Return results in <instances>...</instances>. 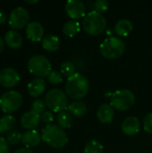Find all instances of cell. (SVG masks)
I'll return each instance as SVG.
<instances>
[{"label": "cell", "instance_id": "2e32d148", "mask_svg": "<svg viewBox=\"0 0 152 153\" xmlns=\"http://www.w3.org/2000/svg\"><path fill=\"white\" fill-rule=\"evenodd\" d=\"M40 141L41 136L36 130H29L22 134V143L27 149L38 146L40 143Z\"/></svg>", "mask_w": 152, "mask_h": 153}, {"label": "cell", "instance_id": "9a60e30c", "mask_svg": "<svg viewBox=\"0 0 152 153\" xmlns=\"http://www.w3.org/2000/svg\"><path fill=\"white\" fill-rule=\"evenodd\" d=\"M115 117V111L111 105L103 104L97 111V117L102 124H109L113 121Z\"/></svg>", "mask_w": 152, "mask_h": 153}, {"label": "cell", "instance_id": "83f0119b", "mask_svg": "<svg viewBox=\"0 0 152 153\" xmlns=\"http://www.w3.org/2000/svg\"><path fill=\"white\" fill-rule=\"evenodd\" d=\"M47 80L52 84H59L63 82L62 74L56 70H52L47 76Z\"/></svg>", "mask_w": 152, "mask_h": 153}, {"label": "cell", "instance_id": "6da1fadb", "mask_svg": "<svg viewBox=\"0 0 152 153\" xmlns=\"http://www.w3.org/2000/svg\"><path fill=\"white\" fill-rule=\"evenodd\" d=\"M90 88V82L83 74L76 73L67 79L65 83V93L73 100H81L84 98Z\"/></svg>", "mask_w": 152, "mask_h": 153}, {"label": "cell", "instance_id": "44dd1931", "mask_svg": "<svg viewBox=\"0 0 152 153\" xmlns=\"http://www.w3.org/2000/svg\"><path fill=\"white\" fill-rule=\"evenodd\" d=\"M67 108H68V111L72 114V116H74L77 117H83L88 111V108L85 103L82 101H79V100L73 101L71 104H69Z\"/></svg>", "mask_w": 152, "mask_h": 153}, {"label": "cell", "instance_id": "30bf717a", "mask_svg": "<svg viewBox=\"0 0 152 153\" xmlns=\"http://www.w3.org/2000/svg\"><path fill=\"white\" fill-rule=\"evenodd\" d=\"M65 12L70 18L76 21L85 16L86 7L80 0H68L65 4Z\"/></svg>", "mask_w": 152, "mask_h": 153}, {"label": "cell", "instance_id": "7402d4cb", "mask_svg": "<svg viewBox=\"0 0 152 153\" xmlns=\"http://www.w3.org/2000/svg\"><path fill=\"white\" fill-rule=\"evenodd\" d=\"M16 125V119L12 115H4L0 118V133L4 134L9 131H13Z\"/></svg>", "mask_w": 152, "mask_h": 153}, {"label": "cell", "instance_id": "8fae6325", "mask_svg": "<svg viewBox=\"0 0 152 153\" xmlns=\"http://www.w3.org/2000/svg\"><path fill=\"white\" fill-rule=\"evenodd\" d=\"M20 82V75L16 70L7 67L0 71V85L5 88H13Z\"/></svg>", "mask_w": 152, "mask_h": 153}, {"label": "cell", "instance_id": "836d02e7", "mask_svg": "<svg viewBox=\"0 0 152 153\" xmlns=\"http://www.w3.org/2000/svg\"><path fill=\"white\" fill-rule=\"evenodd\" d=\"M14 153H33V152L30 151V149H27V148H21V149L15 151Z\"/></svg>", "mask_w": 152, "mask_h": 153}, {"label": "cell", "instance_id": "52a82bcc", "mask_svg": "<svg viewBox=\"0 0 152 153\" xmlns=\"http://www.w3.org/2000/svg\"><path fill=\"white\" fill-rule=\"evenodd\" d=\"M28 69L30 74L39 78L47 77L52 71L50 61L42 55L32 56L28 61Z\"/></svg>", "mask_w": 152, "mask_h": 153}, {"label": "cell", "instance_id": "d6a6232c", "mask_svg": "<svg viewBox=\"0 0 152 153\" xmlns=\"http://www.w3.org/2000/svg\"><path fill=\"white\" fill-rule=\"evenodd\" d=\"M0 153H9L8 143L3 137H0Z\"/></svg>", "mask_w": 152, "mask_h": 153}, {"label": "cell", "instance_id": "4316f807", "mask_svg": "<svg viewBox=\"0 0 152 153\" xmlns=\"http://www.w3.org/2000/svg\"><path fill=\"white\" fill-rule=\"evenodd\" d=\"M22 134L19 131L13 130L7 134L6 141L11 145H16L22 141Z\"/></svg>", "mask_w": 152, "mask_h": 153}, {"label": "cell", "instance_id": "e575fe53", "mask_svg": "<svg viewBox=\"0 0 152 153\" xmlns=\"http://www.w3.org/2000/svg\"><path fill=\"white\" fill-rule=\"evenodd\" d=\"M5 21H6L5 13H4L2 10H0V24L4 23V22H5Z\"/></svg>", "mask_w": 152, "mask_h": 153}, {"label": "cell", "instance_id": "277c9868", "mask_svg": "<svg viewBox=\"0 0 152 153\" xmlns=\"http://www.w3.org/2000/svg\"><path fill=\"white\" fill-rule=\"evenodd\" d=\"M82 29L90 35H99L107 28V21L102 13L91 11L84 16L82 21Z\"/></svg>", "mask_w": 152, "mask_h": 153}, {"label": "cell", "instance_id": "e0dca14e", "mask_svg": "<svg viewBox=\"0 0 152 153\" xmlns=\"http://www.w3.org/2000/svg\"><path fill=\"white\" fill-rule=\"evenodd\" d=\"M28 93L34 98L39 97L42 95L46 90V82L41 78H35L30 81L27 87Z\"/></svg>", "mask_w": 152, "mask_h": 153}, {"label": "cell", "instance_id": "ac0fdd59", "mask_svg": "<svg viewBox=\"0 0 152 153\" xmlns=\"http://www.w3.org/2000/svg\"><path fill=\"white\" fill-rule=\"evenodd\" d=\"M4 42L5 44L13 49L19 48L22 44V38L21 36V34L19 32H17L16 30H8L5 35H4Z\"/></svg>", "mask_w": 152, "mask_h": 153}, {"label": "cell", "instance_id": "f546056e", "mask_svg": "<svg viewBox=\"0 0 152 153\" xmlns=\"http://www.w3.org/2000/svg\"><path fill=\"white\" fill-rule=\"evenodd\" d=\"M109 4L107 0H97L96 2H94V11L102 13L104 12H106L108 9Z\"/></svg>", "mask_w": 152, "mask_h": 153}, {"label": "cell", "instance_id": "8d00e7d4", "mask_svg": "<svg viewBox=\"0 0 152 153\" xmlns=\"http://www.w3.org/2000/svg\"><path fill=\"white\" fill-rule=\"evenodd\" d=\"M26 3H29V4H35L38 2V0H34V1H29V0H25Z\"/></svg>", "mask_w": 152, "mask_h": 153}, {"label": "cell", "instance_id": "cb8c5ba5", "mask_svg": "<svg viewBox=\"0 0 152 153\" xmlns=\"http://www.w3.org/2000/svg\"><path fill=\"white\" fill-rule=\"evenodd\" d=\"M57 122L60 127L62 128H70L73 126V116L69 111H62L59 112L57 115Z\"/></svg>", "mask_w": 152, "mask_h": 153}, {"label": "cell", "instance_id": "3957f363", "mask_svg": "<svg viewBox=\"0 0 152 153\" xmlns=\"http://www.w3.org/2000/svg\"><path fill=\"white\" fill-rule=\"evenodd\" d=\"M100 53L107 59H117L125 50V41L118 37H108L100 44Z\"/></svg>", "mask_w": 152, "mask_h": 153}, {"label": "cell", "instance_id": "5b68a950", "mask_svg": "<svg viewBox=\"0 0 152 153\" xmlns=\"http://www.w3.org/2000/svg\"><path fill=\"white\" fill-rule=\"evenodd\" d=\"M135 101V96L133 92L127 89L118 90L115 91L110 99V105L113 108L119 111H126L130 109Z\"/></svg>", "mask_w": 152, "mask_h": 153}, {"label": "cell", "instance_id": "4dcf8cb0", "mask_svg": "<svg viewBox=\"0 0 152 153\" xmlns=\"http://www.w3.org/2000/svg\"><path fill=\"white\" fill-rule=\"evenodd\" d=\"M143 128L148 134H152V113H149L143 119Z\"/></svg>", "mask_w": 152, "mask_h": 153}, {"label": "cell", "instance_id": "1f68e13d", "mask_svg": "<svg viewBox=\"0 0 152 153\" xmlns=\"http://www.w3.org/2000/svg\"><path fill=\"white\" fill-rule=\"evenodd\" d=\"M40 120L44 124H50L54 121V115L50 111H45L40 116Z\"/></svg>", "mask_w": 152, "mask_h": 153}, {"label": "cell", "instance_id": "603a6c76", "mask_svg": "<svg viewBox=\"0 0 152 153\" xmlns=\"http://www.w3.org/2000/svg\"><path fill=\"white\" fill-rule=\"evenodd\" d=\"M80 23L79 22L75 20H71L66 22L64 26H63V32L67 36V37H73L75 36L79 31H80Z\"/></svg>", "mask_w": 152, "mask_h": 153}, {"label": "cell", "instance_id": "d4e9b609", "mask_svg": "<svg viewBox=\"0 0 152 153\" xmlns=\"http://www.w3.org/2000/svg\"><path fill=\"white\" fill-rule=\"evenodd\" d=\"M103 145L97 140L90 141L84 148V153H103Z\"/></svg>", "mask_w": 152, "mask_h": 153}, {"label": "cell", "instance_id": "d6986e66", "mask_svg": "<svg viewBox=\"0 0 152 153\" xmlns=\"http://www.w3.org/2000/svg\"><path fill=\"white\" fill-rule=\"evenodd\" d=\"M133 30V22L128 19H121L115 25V31L118 36L126 37Z\"/></svg>", "mask_w": 152, "mask_h": 153}, {"label": "cell", "instance_id": "5bb4252c", "mask_svg": "<svg viewBox=\"0 0 152 153\" xmlns=\"http://www.w3.org/2000/svg\"><path fill=\"white\" fill-rule=\"evenodd\" d=\"M141 124L136 117H126L122 124V130L125 134L132 136L136 134L140 131Z\"/></svg>", "mask_w": 152, "mask_h": 153}, {"label": "cell", "instance_id": "7c38bea8", "mask_svg": "<svg viewBox=\"0 0 152 153\" xmlns=\"http://www.w3.org/2000/svg\"><path fill=\"white\" fill-rule=\"evenodd\" d=\"M26 36L33 42H39L43 39L44 28L38 22H30L26 26Z\"/></svg>", "mask_w": 152, "mask_h": 153}, {"label": "cell", "instance_id": "9c48e42d", "mask_svg": "<svg viewBox=\"0 0 152 153\" xmlns=\"http://www.w3.org/2000/svg\"><path fill=\"white\" fill-rule=\"evenodd\" d=\"M30 20L29 12L22 6L14 8L9 15V25L15 30L22 29L28 25Z\"/></svg>", "mask_w": 152, "mask_h": 153}, {"label": "cell", "instance_id": "7a4b0ae2", "mask_svg": "<svg viewBox=\"0 0 152 153\" xmlns=\"http://www.w3.org/2000/svg\"><path fill=\"white\" fill-rule=\"evenodd\" d=\"M41 139L50 147L62 149L68 143V136L65 131L56 125H47L43 130Z\"/></svg>", "mask_w": 152, "mask_h": 153}, {"label": "cell", "instance_id": "d590c367", "mask_svg": "<svg viewBox=\"0 0 152 153\" xmlns=\"http://www.w3.org/2000/svg\"><path fill=\"white\" fill-rule=\"evenodd\" d=\"M4 48V40L2 39V38L0 37V53L3 52Z\"/></svg>", "mask_w": 152, "mask_h": 153}, {"label": "cell", "instance_id": "ffe728a7", "mask_svg": "<svg viewBox=\"0 0 152 153\" xmlns=\"http://www.w3.org/2000/svg\"><path fill=\"white\" fill-rule=\"evenodd\" d=\"M60 47V39L57 36L49 34L43 38L42 39V48L49 52L56 51Z\"/></svg>", "mask_w": 152, "mask_h": 153}, {"label": "cell", "instance_id": "484cf974", "mask_svg": "<svg viewBox=\"0 0 152 153\" xmlns=\"http://www.w3.org/2000/svg\"><path fill=\"white\" fill-rule=\"evenodd\" d=\"M60 72L64 76H65L67 78H70L74 74H76V68H75V65L72 62L66 61V62H64L61 65Z\"/></svg>", "mask_w": 152, "mask_h": 153}, {"label": "cell", "instance_id": "8992f818", "mask_svg": "<svg viewBox=\"0 0 152 153\" xmlns=\"http://www.w3.org/2000/svg\"><path fill=\"white\" fill-rule=\"evenodd\" d=\"M46 106L54 112H62L68 108L66 94L59 89H52L45 96Z\"/></svg>", "mask_w": 152, "mask_h": 153}, {"label": "cell", "instance_id": "ba28073f", "mask_svg": "<svg viewBox=\"0 0 152 153\" xmlns=\"http://www.w3.org/2000/svg\"><path fill=\"white\" fill-rule=\"evenodd\" d=\"M22 104V96L16 91H10L0 97V108L5 114L18 110Z\"/></svg>", "mask_w": 152, "mask_h": 153}, {"label": "cell", "instance_id": "4fadbf2b", "mask_svg": "<svg viewBox=\"0 0 152 153\" xmlns=\"http://www.w3.org/2000/svg\"><path fill=\"white\" fill-rule=\"evenodd\" d=\"M40 121V115L33 112L28 111L24 113L21 117V125L23 128L29 130H34L39 124Z\"/></svg>", "mask_w": 152, "mask_h": 153}, {"label": "cell", "instance_id": "f1b7e54d", "mask_svg": "<svg viewBox=\"0 0 152 153\" xmlns=\"http://www.w3.org/2000/svg\"><path fill=\"white\" fill-rule=\"evenodd\" d=\"M45 108H46V103L41 100H36L31 103V111L39 115L44 113Z\"/></svg>", "mask_w": 152, "mask_h": 153}]
</instances>
